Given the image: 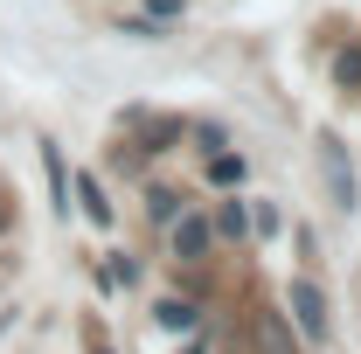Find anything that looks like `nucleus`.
I'll list each match as a JSON object with an SVG mask.
<instances>
[{"label":"nucleus","instance_id":"nucleus-1","mask_svg":"<svg viewBox=\"0 0 361 354\" xmlns=\"http://www.w3.org/2000/svg\"><path fill=\"white\" fill-rule=\"evenodd\" d=\"M250 354H299L292 348V319L271 312V306H257L250 312Z\"/></svg>","mask_w":361,"mask_h":354},{"label":"nucleus","instance_id":"nucleus-2","mask_svg":"<svg viewBox=\"0 0 361 354\" xmlns=\"http://www.w3.org/2000/svg\"><path fill=\"white\" fill-rule=\"evenodd\" d=\"M292 326H299L306 341H326V299H319L313 278H299V285H292Z\"/></svg>","mask_w":361,"mask_h":354},{"label":"nucleus","instance_id":"nucleus-3","mask_svg":"<svg viewBox=\"0 0 361 354\" xmlns=\"http://www.w3.org/2000/svg\"><path fill=\"white\" fill-rule=\"evenodd\" d=\"M167 229H174V257H180V264H202V257H209V243H216V229H209L202 216H188V209H180Z\"/></svg>","mask_w":361,"mask_h":354},{"label":"nucleus","instance_id":"nucleus-4","mask_svg":"<svg viewBox=\"0 0 361 354\" xmlns=\"http://www.w3.org/2000/svg\"><path fill=\"white\" fill-rule=\"evenodd\" d=\"M77 209H84V216L97 222V229H111V222H118V209L104 202V188H97L90 174H77Z\"/></svg>","mask_w":361,"mask_h":354},{"label":"nucleus","instance_id":"nucleus-5","mask_svg":"<svg viewBox=\"0 0 361 354\" xmlns=\"http://www.w3.org/2000/svg\"><path fill=\"white\" fill-rule=\"evenodd\" d=\"M153 319H160L167 334H195V326H202V312L188 306V299H160V306H153Z\"/></svg>","mask_w":361,"mask_h":354},{"label":"nucleus","instance_id":"nucleus-6","mask_svg":"<svg viewBox=\"0 0 361 354\" xmlns=\"http://www.w3.org/2000/svg\"><path fill=\"white\" fill-rule=\"evenodd\" d=\"M319 146H326V181H334V202H341V209H355V174L341 167V146H334V139H319Z\"/></svg>","mask_w":361,"mask_h":354},{"label":"nucleus","instance_id":"nucleus-7","mask_svg":"<svg viewBox=\"0 0 361 354\" xmlns=\"http://www.w3.org/2000/svg\"><path fill=\"white\" fill-rule=\"evenodd\" d=\"M243 174H250V167H243V153H223V146L209 153V181H216V188H243Z\"/></svg>","mask_w":361,"mask_h":354},{"label":"nucleus","instance_id":"nucleus-8","mask_svg":"<svg viewBox=\"0 0 361 354\" xmlns=\"http://www.w3.org/2000/svg\"><path fill=\"white\" fill-rule=\"evenodd\" d=\"M209 229H216V236H229V243H243V236H250V209H243V202H223Z\"/></svg>","mask_w":361,"mask_h":354},{"label":"nucleus","instance_id":"nucleus-9","mask_svg":"<svg viewBox=\"0 0 361 354\" xmlns=\"http://www.w3.org/2000/svg\"><path fill=\"white\" fill-rule=\"evenodd\" d=\"M180 139V118H153V126H139V153H167Z\"/></svg>","mask_w":361,"mask_h":354},{"label":"nucleus","instance_id":"nucleus-10","mask_svg":"<svg viewBox=\"0 0 361 354\" xmlns=\"http://www.w3.org/2000/svg\"><path fill=\"white\" fill-rule=\"evenodd\" d=\"M42 167H49V195H56V209H70V174H63V153L42 146Z\"/></svg>","mask_w":361,"mask_h":354},{"label":"nucleus","instance_id":"nucleus-11","mask_svg":"<svg viewBox=\"0 0 361 354\" xmlns=\"http://www.w3.org/2000/svg\"><path fill=\"white\" fill-rule=\"evenodd\" d=\"M146 209H153V222H174V216H180V195H174V188H153V195H146Z\"/></svg>","mask_w":361,"mask_h":354},{"label":"nucleus","instance_id":"nucleus-12","mask_svg":"<svg viewBox=\"0 0 361 354\" xmlns=\"http://www.w3.org/2000/svg\"><path fill=\"white\" fill-rule=\"evenodd\" d=\"M84 354H111V341H104V326H97V319H84Z\"/></svg>","mask_w":361,"mask_h":354},{"label":"nucleus","instance_id":"nucleus-13","mask_svg":"<svg viewBox=\"0 0 361 354\" xmlns=\"http://www.w3.org/2000/svg\"><path fill=\"white\" fill-rule=\"evenodd\" d=\"M111 285H139V264H133V257H111Z\"/></svg>","mask_w":361,"mask_h":354},{"label":"nucleus","instance_id":"nucleus-14","mask_svg":"<svg viewBox=\"0 0 361 354\" xmlns=\"http://www.w3.org/2000/svg\"><path fill=\"white\" fill-rule=\"evenodd\" d=\"M341 84H361V49H348V56H341Z\"/></svg>","mask_w":361,"mask_h":354},{"label":"nucleus","instance_id":"nucleus-15","mask_svg":"<svg viewBox=\"0 0 361 354\" xmlns=\"http://www.w3.org/2000/svg\"><path fill=\"white\" fill-rule=\"evenodd\" d=\"M167 14H180V0H153V21H167Z\"/></svg>","mask_w":361,"mask_h":354},{"label":"nucleus","instance_id":"nucleus-16","mask_svg":"<svg viewBox=\"0 0 361 354\" xmlns=\"http://www.w3.org/2000/svg\"><path fill=\"white\" fill-rule=\"evenodd\" d=\"M0 222H7V209H0Z\"/></svg>","mask_w":361,"mask_h":354},{"label":"nucleus","instance_id":"nucleus-17","mask_svg":"<svg viewBox=\"0 0 361 354\" xmlns=\"http://www.w3.org/2000/svg\"><path fill=\"white\" fill-rule=\"evenodd\" d=\"M188 354H202V348H188Z\"/></svg>","mask_w":361,"mask_h":354}]
</instances>
